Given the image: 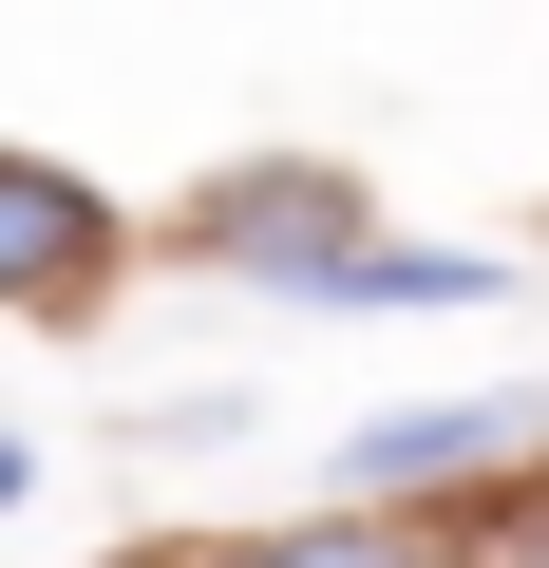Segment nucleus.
Instances as JSON below:
<instances>
[{"instance_id": "obj_1", "label": "nucleus", "mask_w": 549, "mask_h": 568, "mask_svg": "<svg viewBox=\"0 0 549 568\" xmlns=\"http://www.w3.org/2000/svg\"><path fill=\"white\" fill-rule=\"evenodd\" d=\"M171 246H190V265H227V284H285V304H342L360 246H379V190H360V171H323V152H265V171L190 190V227H171Z\"/></svg>"}, {"instance_id": "obj_2", "label": "nucleus", "mask_w": 549, "mask_h": 568, "mask_svg": "<svg viewBox=\"0 0 549 568\" xmlns=\"http://www.w3.org/2000/svg\"><path fill=\"white\" fill-rule=\"evenodd\" d=\"M114 265H133V227H114L95 171L0 152V304H20V323H95V304H114Z\"/></svg>"}, {"instance_id": "obj_3", "label": "nucleus", "mask_w": 549, "mask_h": 568, "mask_svg": "<svg viewBox=\"0 0 549 568\" xmlns=\"http://www.w3.org/2000/svg\"><path fill=\"white\" fill-rule=\"evenodd\" d=\"M511 436H530V398H417V417L342 436V493H436V474H492Z\"/></svg>"}, {"instance_id": "obj_4", "label": "nucleus", "mask_w": 549, "mask_h": 568, "mask_svg": "<svg viewBox=\"0 0 549 568\" xmlns=\"http://www.w3.org/2000/svg\"><path fill=\"white\" fill-rule=\"evenodd\" d=\"M227 568H455V549L398 530V511H323V530H265V549H227Z\"/></svg>"}, {"instance_id": "obj_5", "label": "nucleus", "mask_w": 549, "mask_h": 568, "mask_svg": "<svg viewBox=\"0 0 549 568\" xmlns=\"http://www.w3.org/2000/svg\"><path fill=\"white\" fill-rule=\"evenodd\" d=\"M492 549H511V568H549V493H511V511H492Z\"/></svg>"}, {"instance_id": "obj_6", "label": "nucleus", "mask_w": 549, "mask_h": 568, "mask_svg": "<svg viewBox=\"0 0 549 568\" xmlns=\"http://www.w3.org/2000/svg\"><path fill=\"white\" fill-rule=\"evenodd\" d=\"M20 493H39V436H20V417H0V511H20Z\"/></svg>"}, {"instance_id": "obj_7", "label": "nucleus", "mask_w": 549, "mask_h": 568, "mask_svg": "<svg viewBox=\"0 0 549 568\" xmlns=\"http://www.w3.org/2000/svg\"><path fill=\"white\" fill-rule=\"evenodd\" d=\"M114 568H171V549H114Z\"/></svg>"}]
</instances>
